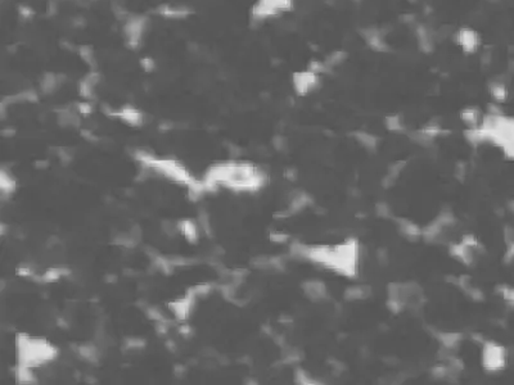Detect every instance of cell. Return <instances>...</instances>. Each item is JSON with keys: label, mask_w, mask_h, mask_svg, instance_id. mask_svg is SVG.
<instances>
[{"label": "cell", "mask_w": 514, "mask_h": 385, "mask_svg": "<svg viewBox=\"0 0 514 385\" xmlns=\"http://www.w3.org/2000/svg\"><path fill=\"white\" fill-rule=\"evenodd\" d=\"M424 303V291L414 281L391 282L387 288V308L393 313L418 309Z\"/></svg>", "instance_id": "obj_1"}, {"label": "cell", "mask_w": 514, "mask_h": 385, "mask_svg": "<svg viewBox=\"0 0 514 385\" xmlns=\"http://www.w3.org/2000/svg\"><path fill=\"white\" fill-rule=\"evenodd\" d=\"M360 247L356 239H348L343 244L332 246L327 268L346 277H355L359 272Z\"/></svg>", "instance_id": "obj_2"}, {"label": "cell", "mask_w": 514, "mask_h": 385, "mask_svg": "<svg viewBox=\"0 0 514 385\" xmlns=\"http://www.w3.org/2000/svg\"><path fill=\"white\" fill-rule=\"evenodd\" d=\"M508 361V352L505 347L494 340H485L482 346L481 362L485 371L498 373L504 370Z\"/></svg>", "instance_id": "obj_3"}, {"label": "cell", "mask_w": 514, "mask_h": 385, "mask_svg": "<svg viewBox=\"0 0 514 385\" xmlns=\"http://www.w3.org/2000/svg\"><path fill=\"white\" fill-rule=\"evenodd\" d=\"M478 248H480V247L471 246V244H467L466 242L460 240L459 243H454V244H451L449 252H450L451 257H454L455 259L462 262L463 264H466V266H472L476 261V251H477Z\"/></svg>", "instance_id": "obj_4"}, {"label": "cell", "mask_w": 514, "mask_h": 385, "mask_svg": "<svg viewBox=\"0 0 514 385\" xmlns=\"http://www.w3.org/2000/svg\"><path fill=\"white\" fill-rule=\"evenodd\" d=\"M302 291L308 299L311 300V302H316V303H321V302L329 298L327 285L323 281H320V280H307V281H305L302 284Z\"/></svg>", "instance_id": "obj_5"}, {"label": "cell", "mask_w": 514, "mask_h": 385, "mask_svg": "<svg viewBox=\"0 0 514 385\" xmlns=\"http://www.w3.org/2000/svg\"><path fill=\"white\" fill-rule=\"evenodd\" d=\"M311 204V198L310 195L303 193V191H296L293 194L290 195L289 203H288L287 209L281 211L278 215V217H289L292 215H296V213L301 212L302 209H305L306 207Z\"/></svg>", "instance_id": "obj_6"}, {"label": "cell", "mask_w": 514, "mask_h": 385, "mask_svg": "<svg viewBox=\"0 0 514 385\" xmlns=\"http://www.w3.org/2000/svg\"><path fill=\"white\" fill-rule=\"evenodd\" d=\"M196 299L197 298H194L193 295L188 293L187 297L171 302L169 304V309L174 313V316L178 320H187L191 316L192 309H193L194 304H196Z\"/></svg>", "instance_id": "obj_7"}, {"label": "cell", "mask_w": 514, "mask_h": 385, "mask_svg": "<svg viewBox=\"0 0 514 385\" xmlns=\"http://www.w3.org/2000/svg\"><path fill=\"white\" fill-rule=\"evenodd\" d=\"M433 337L439 340L444 351L454 352L463 340V334L453 331H433Z\"/></svg>", "instance_id": "obj_8"}, {"label": "cell", "mask_w": 514, "mask_h": 385, "mask_svg": "<svg viewBox=\"0 0 514 385\" xmlns=\"http://www.w3.org/2000/svg\"><path fill=\"white\" fill-rule=\"evenodd\" d=\"M372 293V289L368 285L348 286L343 293V298L347 302H357V300H365L370 298Z\"/></svg>", "instance_id": "obj_9"}, {"label": "cell", "mask_w": 514, "mask_h": 385, "mask_svg": "<svg viewBox=\"0 0 514 385\" xmlns=\"http://www.w3.org/2000/svg\"><path fill=\"white\" fill-rule=\"evenodd\" d=\"M395 221H396L400 233L405 238H410V239L414 240L418 239V238H422L423 229L419 228L417 224L409 221L406 219H396Z\"/></svg>", "instance_id": "obj_10"}, {"label": "cell", "mask_w": 514, "mask_h": 385, "mask_svg": "<svg viewBox=\"0 0 514 385\" xmlns=\"http://www.w3.org/2000/svg\"><path fill=\"white\" fill-rule=\"evenodd\" d=\"M457 285L459 286L460 289H462L464 293H466L468 297L473 298V299H478V298H482V293L481 290L478 288H476L475 285H473V282L472 280H471V277L469 276H459L457 279Z\"/></svg>", "instance_id": "obj_11"}, {"label": "cell", "mask_w": 514, "mask_h": 385, "mask_svg": "<svg viewBox=\"0 0 514 385\" xmlns=\"http://www.w3.org/2000/svg\"><path fill=\"white\" fill-rule=\"evenodd\" d=\"M179 233L184 235L189 242L194 243L198 238V228L191 220H185V221L179 222Z\"/></svg>", "instance_id": "obj_12"}, {"label": "cell", "mask_w": 514, "mask_h": 385, "mask_svg": "<svg viewBox=\"0 0 514 385\" xmlns=\"http://www.w3.org/2000/svg\"><path fill=\"white\" fill-rule=\"evenodd\" d=\"M14 189L15 181L13 180V177L5 170H1V172H0V190H1V194L4 197L10 195L14 191Z\"/></svg>", "instance_id": "obj_13"}, {"label": "cell", "mask_w": 514, "mask_h": 385, "mask_svg": "<svg viewBox=\"0 0 514 385\" xmlns=\"http://www.w3.org/2000/svg\"><path fill=\"white\" fill-rule=\"evenodd\" d=\"M15 379L18 380V383H21V384H31V383H35L36 378L33 375L32 367L19 366L18 365L17 370H15Z\"/></svg>", "instance_id": "obj_14"}, {"label": "cell", "mask_w": 514, "mask_h": 385, "mask_svg": "<svg viewBox=\"0 0 514 385\" xmlns=\"http://www.w3.org/2000/svg\"><path fill=\"white\" fill-rule=\"evenodd\" d=\"M294 382H296V384H299V385L320 384V382H315L314 378H312V376L310 375L307 371L303 370V369H297V370L294 371Z\"/></svg>", "instance_id": "obj_15"}, {"label": "cell", "mask_w": 514, "mask_h": 385, "mask_svg": "<svg viewBox=\"0 0 514 385\" xmlns=\"http://www.w3.org/2000/svg\"><path fill=\"white\" fill-rule=\"evenodd\" d=\"M404 167H405V162H400V163H397V164H392L390 168V171H388L387 176L384 177V184H386L387 186L393 185L395 181L397 180V177L400 176V173H401V171Z\"/></svg>", "instance_id": "obj_16"}, {"label": "cell", "mask_w": 514, "mask_h": 385, "mask_svg": "<svg viewBox=\"0 0 514 385\" xmlns=\"http://www.w3.org/2000/svg\"><path fill=\"white\" fill-rule=\"evenodd\" d=\"M79 353L82 358L88 360V361L95 362L99 357V352H98L97 347L93 346V344H85V346H81L79 348Z\"/></svg>", "instance_id": "obj_17"}, {"label": "cell", "mask_w": 514, "mask_h": 385, "mask_svg": "<svg viewBox=\"0 0 514 385\" xmlns=\"http://www.w3.org/2000/svg\"><path fill=\"white\" fill-rule=\"evenodd\" d=\"M500 293H502L505 302H507L509 306L514 307V286H505V288H503L502 290H500Z\"/></svg>", "instance_id": "obj_18"}, {"label": "cell", "mask_w": 514, "mask_h": 385, "mask_svg": "<svg viewBox=\"0 0 514 385\" xmlns=\"http://www.w3.org/2000/svg\"><path fill=\"white\" fill-rule=\"evenodd\" d=\"M377 213H378V216L386 219V217H390L391 216V208L386 203H379L377 206Z\"/></svg>", "instance_id": "obj_19"}, {"label": "cell", "mask_w": 514, "mask_h": 385, "mask_svg": "<svg viewBox=\"0 0 514 385\" xmlns=\"http://www.w3.org/2000/svg\"><path fill=\"white\" fill-rule=\"evenodd\" d=\"M270 240L274 243H285L288 240V235L281 233H271L270 234Z\"/></svg>", "instance_id": "obj_20"}]
</instances>
